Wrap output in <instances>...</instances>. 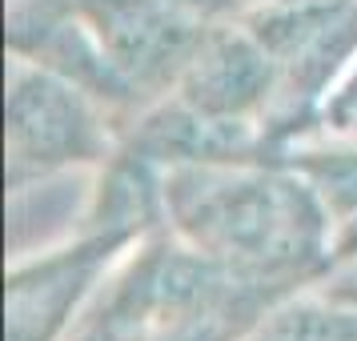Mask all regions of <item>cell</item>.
Returning a JSON list of instances; mask_svg holds the SVG:
<instances>
[{"label":"cell","mask_w":357,"mask_h":341,"mask_svg":"<svg viewBox=\"0 0 357 341\" xmlns=\"http://www.w3.org/2000/svg\"><path fill=\"white\" fill-rule=\"evenodd\" d=\"M100 253H105V245H93V249H81L73 257H61L45 269H36L33 277H17L8 289V341L49 338L65 305L93 277V265L100 261Z\"/></svg>","instance_id":"obj_5"},{"label":"cell","mask_w":357,"mask_h":341,"mask_svg":"<svg viewBox=\"0 0 357 341\" xmlns=\"http://www.w3.org/2000/svg\"><path fill=\"white\" fill-rule=\"evenodd\" d=\"M173 213L201 249L237 265L285 269L317 253L321 213L285 177L261 173H185L173 181Z\"/></svg>","instance_id":"obj_1"},{"label":"cell","mask_w":357,"mask_h":341,"mask_svg":"<svg viewBox=\"0 0 357 341\" xmlns=\"http://www.w3.org/2000/svg\"><path fill=\"white\" fill-rule=\"evenodd\" d=\"M100 137L84 100L49 81V77H20L8 97V157H13V181L24 173H40L49 165L77 161L97 153Z\"/></svg>","instance_id":"obj_3"},{"label":"cell","mask_w":357,"mask_h":341,"mask_svg":"<svg viewBox=\"0 0 357 341\" xmlns=\"http://www.w3.org/2000/svg\"><path fill=\"white\" fill-rule=\"evenodd\" d=\"M197 0H89L84 13L100 33L109 73L132 81H157L185 61L197 40Z\"/></svg>","instance_id":"obj_2"},{"label":"cell","mask_w":357,"mask_h":341,"mask_svg":"<svg viewBox=\"0 0 357 341\" xmlns=\"http://www.w3.org/2000/svg\"><path fill=\"white\" fill-rule=\"evenodd\" d=\"M261 341H357V321H345L337 313H317V309H293L269 325Z\"/></svg>","instance_id":"obj_6"},{"label":"cell","mask_w":357,"mask_h":341,"mask_svg":"<svg viewBox=\"0 0 357 341\" xmlns=\"http://www.w3.org/2000/svg\"><path fill=\"white\" fill-rule=\"evenodd\" d=\"M265 89H269V52L253 49L241 36H225V40L209 45L205 52H197L185 97L197 113L221 116V113H241Z\"/></svg>","instance_id":"obj_4"},{"label":"cell","mask_w":357,"mask_h":341,"mask_svg":"<svg viewBox=\"0 0 357 341\" xmlns=\"http://www.w3.org/2000/svg\"><path fill=\"white\" fill-rule=\"evenodd\" d=\"M345 105H357V84H354V93H349V97H345Z\"/></svg>","instance_id":"obj_7"}]
</instances>
